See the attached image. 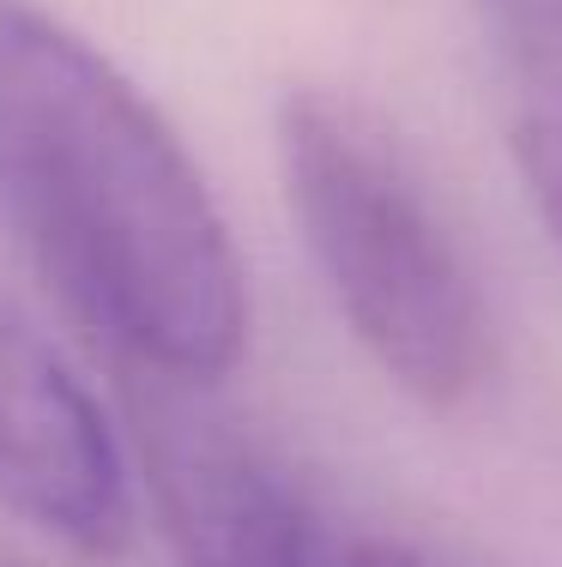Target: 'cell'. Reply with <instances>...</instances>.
<instances>
[{"label":"cell","instance_id":"6da1fadb","mask_svg":"<svg viewBox=\"0 0 562 567\" xmlns=\"http://www.w3.org/2000/svg\"><path fill=\"white\" fill-rule=\"evenodd\" d=\"M0 212L127 374L212 386L243 362L248 278L206 175L37 0H0Z\"/></svg>","mask_w":562,"mask_h":567},{"label":"cell","instance_id":"7a4b0ae2","mask_svg":"<svg viewBox=\"0 0 562 567\" xmlns=\"http://www.w3.org/2000/svg\"><path fill=\"white\" fill-rule=\"evenodd\" d=\"M278 175L315 272L394 386L460 404L490 374V308L406 152L345 97L278 103Z\"/></svg>","mask_w":562,"mask_h":567},{"label":"cell","instance_id":"3957f363","mask_svg":"<svg viewBox=\"0 0 562 567\" xmlns=\"http://www.w3.org/2000/svg\"><path fill=\"white\" fill-rule=\"evenodd\" d=\"M127 381L145 483L176 567H345L309 495L243 429L194 404V386Z\"/></svg>","mask_w":562,"mask_h":567},{"label":"cell","instance_id":"277c9868","mask_svg":"<svg viewBox=\"0 0 562 567\" xmlns=\"http://www.w3.org/2000/svg\"><path fill=\"white\" fill-rule=\"evenodd\" d=\"M0 502L73 556H115L133 532V477L110 416L19 320H0Z\"/></svg>","mask_w":562,"mask_h":567},{"label":"cell","instance_id":"5b68a950","mask_svg":"<svg viewBox=\"0 0 562 567\" xmlns=\"http://www.w3.org/2000/svg\"><path fill=\"white\" fill-rule=\"evenodd\" d=\"M508 152H514V169L527 182L544 229H551V241L562 248V115H527L508 133Z\"/></svg>","mask_w":562,"mask_h":567},{"label":"cell","instance_id":"8992f818","mask_svg":"<svg viewBox=\"0 0 562 567\" xmlns=\"http://www.w3.org/2000/svg\"><path fill=\"white\" fill-rule=\"evenodd\" d=\"M508 12V31H520L539 55L562 61V0H497Z\"/></svg>","mask_w":562,"mask_h":567},{"label":"cell","instance_id":"52a82bcc","mask_svg":"<svg viewBox=\"0 0 562 567\" xmlns=\"http://www.w3.org/2000/svg\"><path fill=\"white\" fill-rule=\"evenodd\" d=\"M345 567H436V561L418 556V549H406V544H364V549H351Z\"/></svg>","mask_w":562,"mask_h":567}]
</instances>
